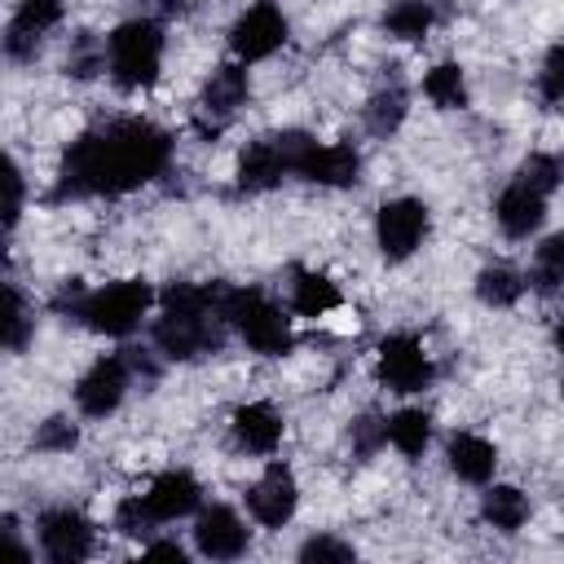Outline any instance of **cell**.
I'll use <instances>...</instances> for the list:
<instances>
[{
  "label": "cell",
  "mask_w": 564,
  "mask_h": 564,
  "mask_svg": "<svg viewBox=\"0 0 564 564\" xmlns=\"http://www.w3.org/2000/svg\"><path fill=\"white\" fill-rule=\"evenodd\" d=\"M300 511V480L286 463H269L251 485H247V516L260 529H286Z\"/></svg>",
  "instance_id": "cell-15"
},
{
  "label": "cell",
  "mask_w": 564,
  "mask_h": 564,
  "mask_svg": "<svg viewBox=\"0 0 564 564\" xmlns=\"http://www.w3.org/2000/svg\"><path fill=\"white\" fill-rule=\"evenodd\" d=\"M471 291H476V300H480L485 308H516L520 295L529 291V282H524V273H520L516 264L494 260V264H485V269L471 278Z\"/></svg>",
  "instance_id": "cell-26"
},
{
  "label": "cell",
  "mask_w": 564,
  "mask_h": 564,
  "mask_svg": "<svg viewBox=\"0 0 564 564\" xmlns=\"http://www.w3.org/2000/svg\"><path fill=\"white\" fill-rule=\"evenodd\" d=\"M194 551L203 560H242L251 551V529L229 502L198 507V516H194Z\"/></svg>",
  "instance_id": "cell-17"
},
{
  "label": "cell",
  "mask_w": 564,
  "mask_h": 564,
  "mask_svg": "<svg viewBox=\"0 0 564 564\" xmlns=\"http://www.w3.org/2000/svg\"><path fill=\"white\" fill-rule=\"evenodd\" d=\"M62 70H66L75 84H88V79L106 75V35H97V31H75V35L66 40Z\"/></svg>",
  "instance_id": "cell-28"
},
{
  "label": "cell",
  "mask_w": 564,
  "mask_h": 564,
  "mask_svg": "<svg viewBox=\"0 0 564 564\" xmlns=\"http://www.w3.org/2000/svg\"><path fill=\"white\" fill-rule=\"evenodd\" d=\"M62 18H66V0H18L9 13V31L44 40L53 26H62Z\"/></svg>",
  "instance_id": "cell-30"
},
{
  "label": "cell",
  "mask_w": 564,
  "mask_h": 564,
  "mask_svg": "<svg viewBox=\"0 0 564 564\" xmlns=\"http://www.w3.org/2000/svg\"><path fill=\"white\" fill-rule=\"evenodd\" d=\"M154 9H159V18H163V22H172V18L181 22V18H189V13H194V0H154Z\"/></svg>",
  "instance_id": "cell-38"
},
{
  "label": "cell",
  "mask_w": 564,
  "mask_h": 564,
  "mask_svg": "<svg viewBox=\"0 0 564 564\" xmlns=\"http://www.w3.org/2000/svg\"><path fill=\"white\" fill-rule=\"evenodd\" d=\"M247 101H251V75H247V66L234 62V57L220 62V66H212V75L203 79V88L194 97V132L207 137V141H216L247 110Z\"/></svg>",
  "instance_id": "cell-9"
},
{
  "label": "cell",
  "mask_w": 564,
  "mask_h": 564,
  "mask_svg": "<svg viewBox=\"0 0 564 564\" xmlns=\"http://www.w3.org/2000/svg\"><path fill=\"white\" fill-rule=\"evenodd\" d=\"M145 507L159 524H172V520H185V516H198L203 507V485L189 467H163L150 485H145Z\"/></svg>",
  "instance_id": "cell-18"
},
{
  "label": "cell",
  "mask_w": 564,
  "mask_h": 564,
  "mask_svg": "<svg viewBox=\"0 0 564 564\" xmlns=\"http://www.w3.org/2000/svg\"><path fill=\"white\" fill-rule=\"evenodd\" d=\"M564 185V159L551 154V150H533L516 172L511 181L498 189L494 198V225L507 242H524L542 229L546 220V207H551V194Z\"/></svg>",
  "instance_id": "cell-4"
},
{
  "label": "cell",
  "mask_w": 564,
  "mask_h": 564,
  "mask_svg": "<svg viewBox=\"0 0 564 564\" xmlns=\"http://www.w3.org/2000/svg\"><path fill=\"white\" fill-rule=\"evenodd\" d=\"M560 397H564V379H560Z\"/></svg>",
  "instance_id": "cell-40"
},
{
  "label": "cell",
  "mask_w": 564,
  "mask_h": 564,
  "mask_svg": "<svg viewBox=\"0 0 564 564\" xmlns=\"http://www.w3.org/2000/svg\"><path fill=\"white\" fill-rule=\"evenodd\" d=\"M348 445H352V454H357V458L379 454V445H388L383 419H379V414H357V419L348 423Z\"/></svg>",
  "instance_id": "cell-35"
},
{
  "label": "cell",
  "mask_w": 564,
  "mask_h": 564,
  "mask_svg": "<svg viewBox=\"0 0 564 564\" xmlns=\"http://www.w3.org/2000/svg\"><path fill=\"white\" fill-rule=\"evenodd\" d=\"M40 555L53 564H79L97 551V524L79 507H44L35 516Z\"/></svg>",
  "instance_id": "cell-14"
},
{
  "label": "cell",
  "mask_w": 564,
  "mask_h": 564,
  "mask_svg": "<svg viewBox=\"0 0 564 564\" xmlns=\"http://www.w3.org/2000/svg\"><path fill=\"white\" fill-rule=\"evenodd\" d=\"M405 119H410V88L392 75V79H383V84L366 97V106H361V128H366L375 141H392V137L405 128Z\"/></svg>",
  "instance_id": "cell-21"
},
{
  "label": "cell",
  "mask_w": 564,
  "mask_h": 564,
  "mask_svg": "<svg viewBox=\"0 0 564 564\" xmlns=\"http://www.w3.org/2000/svg\"><path fill=\"white\" fill-rule=\"evenodd\" d=\"M176 141L163 123L145 115H119L88 132H79L57 163L53 203H84V198H123L154 185L172 167Z\"/></svg>",
  "instance_id": "cell-1"
},
{
  "label": "cell",
  "mask_w": 564,
  "mask_h": 564,
  "mask_svg": "<svg viewBox=\"0 0 564 564\" xmlns=\"http://www.w3.org/2000/svg\"><path fill=\"white\" fill-rule=\"evenodd\" d=\"M53 308L75 317L93 335L128 339L159 308V291L145 278H115V282H101V286H66L53 300Z\"/></svg>",
  "instance_id": "cell-3"
},
{
  "label": "cell",
  "mask_w": 564,
  "mask_h": 564,
  "mask_svg": "<svg viewBox=\"0 0 564 564\" xmlns=\"http://www.w3.org/2000/svg\"><path fill=\"white\" fill-rule=\"evenodd\" d=\"M225 282H172L150 317V344L163 361H198L225 348Z\"/></svg>",
  "instance_id": "cell-2"
},
{
  "label": "cell",
  "mask_w": 564,
  "mask_h": 564,
  "mask_svg": "<svg viewBox=\"0 0 564 564\" xmlns=\"http://www.w3.org/2000/svg\"><path fill=\"white\" fill-rule=\"evenodd\" d=\"M22 207H26V176H22L18 159H9V203H4V229H9V234L18 229Z\"/></svg>",
  "instance_id": "cell-36"
},
{
  "label": "cell",
  "mask_w": 564,
  "mask_h": 564,
  "mask_svg": "<svg viewBox=\"0 0 564 564\" xmlns=\"http://www.w3.org/2000/svg\"><path fill=\"white\" fill-rule=\"evenodd\" d=\"M551 344H555V352H564V313H560L555 326H551Z\"/></svg>",
  "instance_id": "cell-39"
},
{
  "label": "cell",
  "mask_w": 564,
  "mask_h": 564,
  "mask_svg": "<svg viewBox=\"0 0 564 564\" xmlns=\"http://www.w3.org/2000/svg\"><path fill=\"white\" fill-rule=\"evenodd\" d=\"M419 93L432 101V110H467L471 84H467L463 62H454V57L432 62V66L423 70V79H419Z\"/></svg>",
  "instance_id": "cell-25"
},
{
  "label": "cell",
  "mask_w": 564,
  "mask_h": 564,
  "mask_svg": "<svg viewBox=\"0 0 564 564\" xmlns=\"http://www.w3.org/2000/svg\"><path fill=\"white\" fill-rule=\"evenodd\" d=\"M383 432H388V445H392L401 458L419 463V458L432 449L436 423H432V414H427L423 405H401V410H392V414L383 419Z\"/></svg>",
  "instance_id": "cell-23"
},
{
  "label": "cell",
  "mask_w": 564,
  "mask_h": 564,
  "mask_svg": "<svg viewBox=\"0 0 564 564\" xmlns=\"http://www.w3.org/2000/svg\"><path fill=\"white\" fill-rule=\"evenodd\" d=\"M366 172V159L352 141H317L304 137L300 159H295V181L317 185V189H352Z\"/></svg>",
  "instance_id": "cell-13"
},
{
  "label": "cell",
  "mask_w": 564,
  "mask_h": 564,
  "mask_svg": "<svg viewBox=\"0 0 564 564\" xmlns=\"http://www.w3.org/2000/svg\"><path fill=\"white\" fill-rule=\"evenodd\" d=\"M441 22V4L436 0H392L379 18L383 35L397 44H423Z\"/></svg>",
  "instance_id": "cell-22"
},
{
  "label": "cell",
  "mask_w": 564,
  "mask_h": 564,
  "mask_svg": "<svg viewBox=\"0 0 564 564\" xmlns=\"http://www.w3.org/2000/svg\"><path fill=\"white\" fill-rule=\"evenodd\" d=\"M110 524H115V533H119V538H137V542H145V538L159 529V520L150 516V507H145V498H141V494L119 498V502H115Z\"/></svg>",
  "instance_id": "cell-33"
},
{
  "label": "cell",
  "mask_w": 564,
  "mask_h": 564,
  "mask_svg": "<svg viewBox=\"0 0 564 564\" xmlns=\"http://www.w3.org/2000/svg\"><path fill=\"white\" fill-rule=\"evenodd\" d=\"M225 317L229 330L256 352V357H286L295 348L291 308L278 304L264 286H225Z\"/></svg>",
  "instance_id": "cell-6"
},
{
  "label": "cell",
  "mask_w": 564,
  "mask_h": 564,
  "mask_svg": "<svg viewBox=\"0 0 564 564\" xmlns=\"http://www.w3.org/2000/svg\"><path fill=\"white\" fill-rule=\"evenodd\" d=\"M375 379L392 397H419L436 383V361L414 330H392L375 344Z\"/></svg>",
  "instance_id": "cell-8"
},
{
  "label": "cell",
  "mask_w": 564,
  "mask_h": 564,
  "mask_svg": "<svg viewBox=\"0 0 564 564\" xmlns=\"http://www.w3.org/2000/svg\"><path fill=\"white\" fill-rule=\"evenodd\" d=\"M35 335V308L26 300V291L18 282L4 286V348L9 352H22Z\"/></svg>",
  "instance_id": "cell-29"
},
{
  "label": "cell",
  "mask_w": 564,
  "mask_h": 564,
  "mask_svg": "<svg viewBox=\"0 0 564 564\" xmlns=\"http://www.w3.org/2000/svg\"><path fill=\"white\" fill-rule=\"evenodd\" d=\"M75 445H79V423L70 414H48L31 432V449L35 454H70Z\"/></svg>",
  "instance_id": "cell-32"
},
{
  "label": "cell",
  "mask_w": 564,
  "mask_h": 564,
  "mask_svg": "<svg viewBox=\"0 0 564 564\" xmlns=\"http://www.w3.org/2000/svg\"><path fill=\"white\" fill-rule=\"evenodd\" d=\"M427 234H432V212L423 198L397 194L375 207V247L388 264H405L410 256H419Z\"/></svg>",
  "instance_id": "cell-10"
},
{
  "label": "cell",
  "mask_w": 564,
  "mask_h": 564,
  "mask_svg": "<svg viewBox=\"0 0 564 564\" xmlns=\"http://www.w3.org/2000/svg\"><path fill=\"white\" fill-rule=\"evenodd\" d=\"M524 282H529V291H538L546 300L564 291V229H555V234H546V238L533 242Z\"/></svg>",
  "instance_id": "cell-27"
},
{
  "label": "cell",
  "mask_w": 564,
  "mask_h": 564,
  "mask_svg": "<svg viewBox=\"0 0 564 564\" xmlns=\"http://www.w3.org/2000/svg\"><path fill=\"white\" fill-rule=\"evenodd\" d=\"M529 516H533V502H529V494L520 485H498V480L485 485V494H480V520L489 529L520 533L529 524Z\"/></svg>",
  "instance_id": "cell-24"
},
{
  "label": "cell",
  "mask_w": 564,
  "mask_h": 564,
  "mask_svg": "<svg viewBox=\"0 0 564 564\" xmlns=\"http://www.w3.org/2000/svg\"><path fill=\"white\" fill-rule=\"evenodd\" d=\"M291 40V22L282 13V4L273 0H251L234 22H229V53L242 66L269 62L273 53H282V44Z\"/></svg>",
  "instance_id": "cell-12"
},
{
  "label": "cell",
  "mask_w": 564,
  "mask_h": 564,
  "mask_svg": "<svg viewBox=\"0 0 564 564\" xmlns=\"http://www.w3.org/2000/svg\"><path fill=\"white\" fill-rule=\"evenodd\" d=\"M141 555H145V560H176V564L189 560V551H185L181 542H172V538H145V542H141Z\"/></svg>",
  "instance_id": "cell-37"
},
{
  "label": "cell",
  "mask_w": 564,
  "mask_h": 564,
  "mask_svg": "<svg viewBox=\"0 0 564 564\" xmlns=\"http://www.w3.org/2000/svg\"><path fill=\"white\" fill-rule=\"evenodd\" d=\"M295 555L304 564H348V560H357V546L348 538H335V533H313L300 542Z\"/></svg>",
  "instance_id": "cell-34"
},
{
  "label": "cell",
  "mask_w": 564,
  "mask_h": 564,
  "mask_svg": "<svg viewBox=\"0 0 564 564\" xmlns=\"http://www.w3.org/2000/svg\"><path fill=\"white\" fill-rule=\"evenodd\" d=\"M132 383H137L132 352L128 348L123 352H101L75 379V410L84 419H110L123 405V397L132 392Z\"/></svg>",
  "instance_id": "cell-11"
},
{
  "label": "cell",
  "mask_w": 564,
  "mask_h": 564,
  "mask_svg": "<svg viewBox=\"0 0 564 564\" xmlns=\"http://www.w3.org/2000/svg\"><path fill=\"white\" fill-rule=\"evenodd\" d=\"M308 132L300 128H286V132H269V137H256L238 150V163H234V185L238 194H269L278 189L286 176H295V159H300V145H304Z\"/></svg>",
  "instance_id": "cell-7"
},
{
  "label": "cell",
  "mask_w": 564,
  "mask_h": 564,
  "mask_svg": "<svg viewBox=\"0 0 564 564\" xmlns=\"http://www.w3.org/2000/svg\"><path fill=\"white\" fill-rule=\"evenodd\" d=\"M445 467H449L454 480L485 489L494 480V471H498V445L489 436L471 432V427H454L445 436Z\"/></svg>",
  "instance_id": "cell-19"
},
{
  "label": "cell",
  "mask_w": 564,
  "mask_h": 564,
  "mask_svg": "<svg viewBox=\"0 0 564 564\" xmlns=\"http://www.w3.org/2000/svg\"><path fill=\"white\" fill-rule=\"evenodd\" d=\"M533 97L542 110H564V40L551 44L533 75Z\"/></svg>",
  "instance_id": "cell-31"
},
{
  "label": "cell",
  "mask_w": 564,
  "mask_h": 564,
  "mask_svg": "<svg viewBox=\"0 0 564 564\" xmlns=\"http://www.w3.org/2000/svg\"><path fill=\"white\" fill-rule=\"evenodd\" d=\"M229 436L242 454L251 458H273L282 449V436H286V414L269 401V397H256V401H242L234 405L229 414Z\"/></svg>",
  "instance_id": "cell-16"
},
{
  "label": "cell",
  "mask_w": 564,
  "mask_h": 564,
  "mask_svg": "<svg viewBox=\"0 0 564 564\" xmlns=\"http://www.w3.org/2000/svg\"><path fill=\"white\" fill-rule=\"evenodd\" d=\"M339 304H344V291H339V282H335L330 273H322V269H304V264L291 269V282H286V308H291L295 317L317 322V317L335 313Z\"/></svg>",
  "instance_id": "cell-20"
},
{
  "label": "cell",
  "mask_w": 564,
  "mask_h": 564,
  "mask_svg": "<svg viewBox=\"0 0 564 564\" xmlns=\"http://www.w3.org/2000/svg\"><path fill=\"white\" fill-rule=\"evenodd\" d=\"M167 31L159 18H123L106 35V75L119 93H150L163 75Z\"/></svg>",
  "instance_id": "cell-5"
}]
</instances>
